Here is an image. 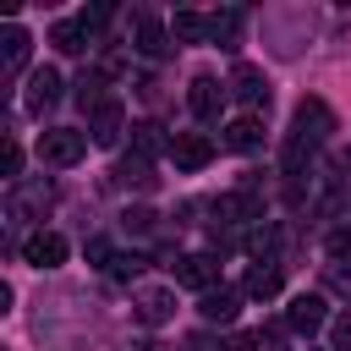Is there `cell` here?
Listing matches in <instances>:
<instances>
[{"instance_id": "8fae6325", "label": "cell", "mask_w": 351, "mask_h": 351, "mask_svg": "<svg viewBox=\"0 0 351 351\" xmlns=\"http://www.w3.org/2000/svg\"><path fill=\"white\" fill-rule=\"evenodd\" d=\"M241 296H247V291H236V285H214V291H203L197 313H203L208 324H230V318L241 313Z\"/></svg>"}, {"instance_id": "ac0fdd59", "label": "cell", "mask_w": 351, "mask_h": 351, "mask_svg": "<svg viewBox=\"0 0 351 351\" xmlns=\"http://www.w3.org/2000/svg\"><path fill=\"white\" fill-rule=\"evenodd\" d=\"M49 44H55V49H66V55H82L93 38H88V27H82L77 16H66V22H55V27H49Z\"/></svg>"}, {"instance_id": "83f0119b", "label": "cell", "mask_w": 351, "mask_h": 351, "mask_svg": "<svg viewBox=\"0 0 351 351\" xmlns=\"http://www.w3.org/2000/svg\"><path fill=\"white\" fill-rule=\"evenodd\" d=\"M324 252H329V258H340V263H346V258H351V225H335V230H329V236H324Z\"/></svg>"}, {"instance_id": "d6986e66", "label": "cell", "mask_w": 351, "mask_h": 351, "mask_svg": "<svg viewBox=\"0 0 351 351\" xmlns=\"http://www.w3.org/2000/svg\"><path fill=\"white\" fill-rule=\"evenodd\" d=\"M241 291H247V296H258V302L280 296V269H274V263H252V269H247V280H241Z\"/></svg>"}, {"instance_id": "7c38bea8", "label": "cell", "mask_w": 351, "mask_h": 351, "mask_svg": "<svg viewBox=\"0 0 351 351\" xmlns=\"http://www.w3.org/2000/svg\"><path fill=\"white\" fill-rule=\"evenodd\" d=\"M214 219H219V225H252V219H263V208H258L252 192H225V197L214 203Z\"/></svg>"}, {"instance_id": "9a60e30c", "label": "cell", "mask_w": 351, "mask_h": 351, "mask_svg": "<svg viewBox=\"0 0 351 351\" xmlns=\"http://www.w3.org/2000/svg\"><path fill=\"white\" fill-rule=\"evenodd\" d=\"M55 99H60V71L38 66V71L27 77V110H33V115H44V110H49Z\"/></svg>"}, {"instance_id": "277c9868", "label": "cell", "mask_w": 351, "mask_h": 351, "mask_svg": "<svg viewBox=\"0 0 351 351\" xmlns=\"http://www.w3.org/2000/svg\"><path fill=\"white\" fill-rule=\"evenodd\" d=\"M329 132H335V110H329L324 99H302V104H296V137L324 143Z\"/></svg>"}, {"instance_id": "8992f818", "label": "cell", "mask_w": 351, "mask_h": 351, "mask_svg": "<svg viewBox=\"0 0 351 351\" xmlns=\"http://www.w3.org/2000/svg\"><path fill=\"white\" fill-rule=\"evenodd\" d=\"M22 258H27L33 269H60V263H66V236H55V230H33V236L22 241Z\"/></svg>"}, {"instance_id": "52a82bcc", "label": "cell", "mask_w": 351, "mask_h": 351, "mask_svg": "<svg viewBox=\"0 0 351 351\" xmlns=\"http://www.w3.org/2000/svg\"><path fill=\"white\" fill-rule=\"evenodd\" d=\"M285 324H291V335H318L324 329V296H313V291H302V296H291V307H285Z\"/></svg>"}, {"instance_id": "603a6c76", "label": "cell", "mask_w": 351, "mask_h": 351, "mask_svg": "<svg viewBox=\"0 0 351 351\" xmlns=\"http://www.w3.org/2000/svg\"><path fill=\"white\" fill-rule=\"evenodd\" d=\"M104 88H110V82H104V71H82V82H77V104L93 115L99 104H110V93H104Z\"/></svg>"}, {"instance_id": "1f68e13d", "label": "cell", "mask_w": 351, "mask_h": 351, "mask_svg": "<svg viewBox=\"0 0 351 351\" xmlns=\"http://www.w3.org/2000/svg\"><path fill=\"white\" fill-rule=\"evenodd\" d=\"M329 285H335V291H346V296H351V269H346V263H335V269H329Z\"/></svg>"}, {"instance_id": "cb8c5ba5", "label": "cell", "mask_w": 351, "mask_h": 351, "mask_svg": "<svg viewBox=\"0 0 351 351\" xmlns=\"http://www.w3.org/2000/svg\"><path fill=\"white\" fill-rule=\"evenodd\" d=\"M236 33H241V11H219V16H208V38H214V44L236 49Z\"/></svg>"}, {"instance_id": "e0dca14e", "label": "cell", "mask_w": 351, "mask_h": 351, "mask_svg": "<svg viewBox=\"0 0 351 351\" xmlns=\"http://www.w3.org/2000/svg\"><path fill=\"white\" fill-rule=\"evenodd\" d=\"M132 154H137V159H148V165H154L159 154H170L165 126H159V121H137V126H132Z\"/></svg>"}, {"instance_id": "7402d4cb", "label": "cell", "mask_w": 351, "mask_h": 351, "mask_svg": "<svg viewBox=\"0 0 351 351\" xmlns=\"http://www.w3.org/2000/svg\"><path fill=\"white\" fill-rule=\"evenodd\" d=\"M170 38H181V44H203V38H208V16H197V11H176Z\"/></svg>"}, {"instance_id": "3957f363", "label": "cell", "mask_w": 351, "mask_h": 351, "mask_svg": "<svg viewBox=\"0 0 351 351\" xmlns=\"http://www.w3.org/2000/svg\"><path fill=\"white\" fill-rule=\"evenodd\" d=\"M121 132H126V110H121V99H110V104H99V110L88 115V137H93L99 148H115Z\"/></svg>"}, {"instance_id": "5bb4252c", "label": "cell", "mask_w": 351, "mask_h": 351, "mask_svg": "<svg viewBox=\"0 0 351 351\" xmlns=\"http://www.w3.org/2000/svg\"><path fill=\"white\" fill-rule=\"evenodd\" d=\"M132 38H137V55H148V60H159L165 49H170V33L148 16V11H137V22H132Z\"/></svg>"}, {"instance_id": "ffe728a7", "label": "cell", "mask_w": 351, "mask_h": 351, "mask_svg": "<svg viewBox=\"0 0 351 351\" xmlns=\"http://www.w3.org/2000/svg\"><path fill=\"white\" fill-rule=\"evenodd\" d=\"M115 181H121V186H137V192H148V186H154L159 176H154V165H148V159H137V154H126V159L115 165Z\"/></svg>"}, {"instance_id": "4316f807", "label": "cell", "mask_w": 351, "mask_h": 351, "mask_svg": "<svg viewBox=\"0 0 351 351\" xmlns=\"http://www.w3.org/2000/svg\"><path fill=\"white\" fill-rule=\"evenodd\" d=\"M143 252H115V263H110V280H132V274H143Z\"/></svg>"}, {"instance_id": "6da1fadb", "label": "cell", "mask_w": 351, "mask_h": 351, "mask_svg": "<svg viewBox=\"0 0 351 351\" xmlns=\"http://www.w3.org/2000/svg\"><path fill=\"white\" fill-rule=\"evenodd\" d=\"M88 132H71V126H49V132H38V159L44 165H55V170H66V165H77L82 154H88Z\"/></svg>"}, {"instance_id": "9c48e42d", "label": "cell", "mask_w": 351, "mask_h": 351, "mask_svg": "<svg viewBox=\"0 0 351 351\" xmlns=\"http://www.w3.org/2000/svg\"><path fill=\"white\" fill-rule=\"evenodd\" d=\"M225 93H230V88H219L214 77H192V88H186V104H192V115H197V121H219V110H225Z\"/></svg>"}, {"instance_id": "ba28073f", "label": "cell", "mask_w": 351, "mask_h": 351, "mask_svg": "<svg viewBox=\"0 0 351 351\" xmlns=\"http://www.w3.org/2000/svg\"><path fill=\"white\" fill-rule=\"evenodd\" d=\"M230 93H236L247 110H263V104H269V77H263L258 66H247V60H241V66L230 71Z\"/></svg>"}, {"instance_id": "f1b7e54d", "label": "cell", "mask_w": 351, "mask_h": 351, "mask_svg": "<svg viewBox=\"0 0 351 351\" xmlns=\"http://www.w3.org/2000/svg\"><path fill=\"white\" fill-rule=\"evenodd\" d=\"M82 252H88V263H99V269H110V263H115V252H110V241H104V236H88V241H82Z\"/></svg>"}, {"instance_id": "484cf974", "label": "cell", "mask_w": 351, "mask_h": 351, "mask_svg": "<svg viewBox=\"0 0 351 351\" xmlns=\"http://www.w3.org/2000/svg\"><path fill=\"white\" fill-rule=\"evenodd\" d=\"M0 176H5V181H11V186H16V181H22V148H16V143H11V137H5V148H0Z\"/></svg>"}, {"instance_id": "f546056e", "label": "cell", "mask_w": 351, "mask_h": 351, "mask_svg": "<svg viewBox=\"0 0 351 351\" xmlns=\"http://www.w3.org/2000/svg\"><path fill=\"white\" fill-rule=\"evenodd\" d=\"M329 340H335V351H351V313H340L329 324Z\"/></svg>"}, {"instance_id": "44dd1931", "label": "cell", "mask_w": 351, "mask_h": 351, "mask_svg": "<svg viewBox=\"0 0 351 351\" xmlns=\"http://www.w3.org/2000/svg\"><path fill=\"white\" fill-rule=\"evenodd\" d=\"M170 313H176V296H170V291H143V296H137V318H143V324H165Z\"/></svg>"}, {"instance_id": "2e32d148", "label": "cell", "mask_w": 351, "mask_h": 351, "mask_svg": "<svg viewBox=\"0 0 351 351\" xmlns=\"http://www.w3.org/2000/svg\"><path fill=\"white\" fill-rule=\"evenodd\" d=\"M225 148H236V154H258V148H263V121H258V115H236V121L225 126Z\"/></svg>"}, {"instance_id": "4dcf8cb0", "label": "cell", "mask_w": 351, "mask_h": 351, "mask_svg": "<svg viewBox=\"0 0 351 351\" xmlns=\"http://www.w3.org/2000/svg\"><path fill=\"white\" fill-rule=\"evenodd\" d=\"M126 230H154V214L148 208H126Z\"/></svg>"}, {"instance_id": "7a4b0ae2", "label": "cell", "mask_w": 351, "mask_h": 351, "mask_svg": "<svg viewBox=\"0 0 351 351\" xmlns=\"http://www.w3.org/2000/svg\"><path fill=\"white\" fill-rule=\"evenodd\" d=\"M214 280H219V258H208V252H186V258H176V285H186V291H214Z\"/></svg>"}, {"instance_id": "5b68a950", "label": "cell", "mask_w": 351, "mask_h": 351, "mask_svg": "<svg viewBox=\"0 0 351 351\" xmlns=\"http://www.w3.org/2000/svg\"><path fill=\"white\" fill-rule=\"evenodd\" d=\"M170 159H176V170H203L214 159V143L203 132H176L170 137Z\"/></svg>"}, {"instance_id": "4fadbf2b", "label": "cell", "mask_w": 351, "mask_h": 351, "mask_svg": "<svg viewBox=\"0 0 351 351\" xmlns=\"http://www.w3.org/2000/svg\"><path fill=\"white\" fill-rule=\"evenodd\" d=\"M27 55H33V38H27V27H5L0 33V66H5V77H16L22 66H27Z\"/></svg>"}, {"instance_id": "d4e9b609", "label": "cell", "mask_w": 351, "mask_h": 351, "mask_svg": "<svg viewBox=\"0 0 351 351\" xmlns=\"http://www.w3.org/2000/svg\"><path fill=\"white\" fill-rule=\"evenodd\" d=\"M110 16H115V5H110V0H99V5H82V11H77V22L88 27V38H99Z\"/></svg>"}, {"instance_id": "30bf717a", "label": "cell", "mask_w": 351, "mask_h": 351, "mask_svg": "<svg viewBox=\"0 0 351 351\" xmlns=\"http://www.w3.org/2000/svg\"><path fill=\"white\" fill-rule=\"evenodd\" d=\"M55 203V186L49 181H22L16 192H11V203H5V214L11 219H27V214H44Z\"/></svg>"}]
</instances>
